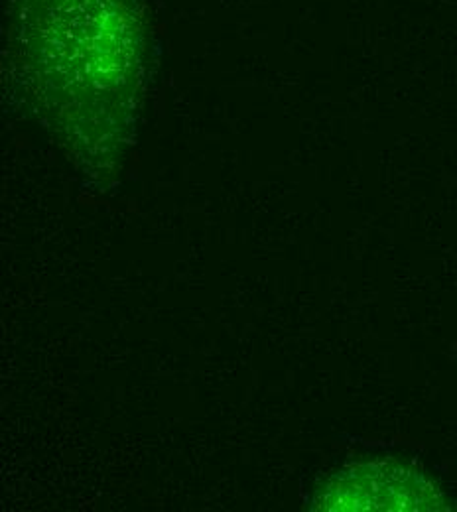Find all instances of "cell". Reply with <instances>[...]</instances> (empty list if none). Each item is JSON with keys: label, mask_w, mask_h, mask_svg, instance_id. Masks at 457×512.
I'll list each match as a JSON object with an SVG mask.
<instances>
[{"label": "cell", "mask_w": 457, "mask_h": 512, "mask_svg": "<svg viewBox=\"0 0 457 512\" xmlns=\"http://www.w3.org/2000/svg\"><path fill=\"white\" fill-rule=\"evenodd\" d=\"M150 32L146 0L8 4L10 56L28 97L95 172H109L129 144Z\"/></svg>", "instance_id": "1"}]
</instances>
